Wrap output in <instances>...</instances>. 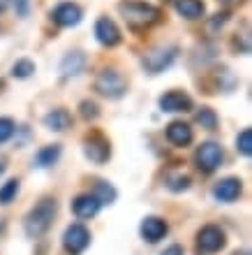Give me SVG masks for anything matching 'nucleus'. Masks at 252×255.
I'll use <instances>...</instances> for the list:
<instances>
[{"instance_id": "nucleus-4", "label": "nucleus", "mask_w": 252, "mask_h": 255, "mask_svg": "<svg viewBox=\"0 0 252 255\" xmlns=\"http://www.w3.org/2000/svg\"><path fill=\"white\" fill-rule=\"evenodd\" d=\"M222 146L215 144V141H204L199 148H197V153H194V162H197V167L206 174H211L215 169L222 165Z\"/></svg>"}, {"instance_id": "nucleus-25", "label": "nucleus", "mask_w": 252, "mask_h": 255, "mask_svg": "<svg viewBox=\"0 0 252 255\" xmlns=\"http://www.w3.org/2000/svg\"><path fill=\"white\" fill-rule=\"evenodd\" d=\"M14 130H16V126H14L12 119H0V144H5V141H9L14 137Z\"/></svg>"}, {"instance_id": "nucleus-10", "label": "nucleus", "mask_w": 252, "mask_h": 255, "mask_svg": "<svg viewBox=\"0 0 252 255\" xmlns=\"http://www.w3.org/2000/svg\"><path fill=\"white\" fill-rule=\"evenodd\" d=\"M81 16H84V12H81V7L74 5V2H60V5L51 12V19L63 28L77 26V23L81 21Z\"/></svg>"}, {"instance_id": "nucleus-12", "label": "nucleus", "mask_w": 252, "mask_h": 255, "mask_svg": "<svg viewBox=\"0 0 252 255\" xmlns=\"http://www.w3.org/2000/svg\"><path fill=\"white\" fill-rule=\"evenodd\" d=\"M141 237L146 239L148 244H158L160 239H165L167 235V223L162 221V218H158V216H148V218H144L141 221Z\"/></svg>"}, {"instance_id": "nucleus-8", "label": "nucleus", "mask_w": 252, "mask_h": 255, "mask_svg": "<svg viewBox=\"0 0 252 255\" xmlns=\"http://www.w3.org/2000/svg\"><path fill=\"white\" fill-rule=\"evenodd\" d=\"M197 246H199L204 253H215L225 246V232L218 228V225H206L199 230L197 235Z\"/></svg>"}, {"instance_id": "nucleus-18", "label": "nucleus", "mask_w": 252, "mask_h": 255, "mask_svg": "<svg viewBox=\"0 0 252 255\" xmlns=\"http://www.w3.org/2000/svg\"><path fill=\"white\" fill-rule=\"evenodd\" d=\"M176 12L190 21L201 19L204 16V2L201 0H178L176 2Z\"/></svg>"}, {"instance_id": "nucleus-23", "label": "nucleus", "mask_w": 252, "mask_h": 255, "mask_svg": "<svg viewBox=\"0 0 252 255\" xmlns=\"http://www.w3.org/2000/svg\"><path fill=\"white\" fill-rule=\"evenodd\" d=\"M197 123H199L201 128H206V130H215V126H218V116H215L213 109L201 107L199 112H197Z\"/></svg>"}, {"instance_id": "nucleus-14", "label": "nucleus", "mask_w": 252, "mask_h": 255, "mask_svg": "<svg viewBox=\"0 0 252 255\" xmlns=\"http://www.w3.org/2000/svg\"><path fill=\"white\" fill-rule=\"evenodd\" d=\"M241 190H243V186H241L239 179H222V181L215 183V188H213V197L218 202H234L236 197L241 195Z\"/></svg>"}, {"instance_id": "nucleus-7", "label": "nucleus", "mask_w": 252, "mask_h": 255, "mask_svg": "<svg viewBox=\"0 0 252 255\" xmlns=\"http://www.w3.org/2000/svg\"><path fill=\"white\" fill-rule=\"evenodd\" d=\"M84 151H86V158L88 160L97 162V165H102V162L109 160V155H111V146H109V141L102 137V134H90V137H86V141H84Z\"/></svg>"}, {"instance_id": "nucleus-17", "label": "nucleus", "mask_w": 252, "mask_h": 255, "mask_svg": "<svg viewBox=\"0 0 252 255\" xmlns=\"http://www.w3.org/2000/svg\"><path fill=\"white\" fill-rule=\"evenodd\" d=\"M44 126L49 128V130H53V132H63V130H67V128L72 126V114L67 112V109H51L47 116H44Z\"/></svg>"}, {"instance_id": "nucleus-29", "label": "nucleus", "mask_w": 252, "mask_h": 255, "mask_svg": "<svg viewBox=\"0 0 252 255\" xmlns=\"http://www.w3.org/2000/svg\"><path fill=\"white\" fill-rule=\"evenodd\" d=\"M7 5H9V0H0V14L7 9Z\"/></svg>"}, {"instance_id": "nucleus-19", "label": "nucleus", "mask_w": 252, "mask_h": 255, "mask_svg": "<svg viewBox=\"0 0 252 255\" xmlns=\"http://www.w3.org/2000/svg\"><path fill=\"white\" fill-rule=\"evenodd\" d=\"M60 158V146L58 144H51V146H44V148H40V153H37V165L40 167H51L53 162Z\"/></svg>"}, {"instance_id": "nucleus-21", "label": "nucleus", "mask_w": 252, "mask_h": 255, "mask_svg": "<svg viewBox=\"0 0 252 255\" xmlns=\"http://www.w3.org/2000/svg\"><path fill=\"white\" fill-rule=\"evenodd\" d=\"M33 72H35V63L28 61V58H21V61H16L12 65V77H16V79H28Z\"/></svg>"}, {"instance_id": "nucleus-5", "label": "nucleus", "mask_w": 252, "mask_h": 255, "mask_svg": "<svg viewBox=\"0 0 252 255\" xmlns=\"http://www.w3.org/2000/svg\"><path fill=\"white\" fill-rule=\"evenodd\" d=\"M173 61H176V47H162V49L148 51V54L144 56L141 65H144V70H146L148 74H160V72H165Z\"/></svg>"}, {"instance_id": "nucleus-9", "label": "nucleus", "mask_w": 252, "mask_h": 255, "mask_svg": "<svg viewBox=\"0 0 252 255\" xmlns=\"http://www.w3.org/2000/svg\"><path fill=\"white\" fill-rule=\"evenodd\" d=\"M160 109L169 112V114H178V112H190L192 109V98L183 91H169L160 98Z\"/></svg>"}, {"instance_id": "nucleus-15", "label": "nucleus", "mask_w": 252, "mask_h": 255, "mask_svg": "<svg viewBox=\"0 0 252 255\" xmlns=\"http://www.w3.org/2000/svg\"><path fill=\"white\" fill-rule=\"evenodd\" d=\"M192 128L183 121H173L167 126V139L171 141L173 146H187L192 141Z\"/></svg>"}, {"instance_id": "nucleus-30", "label": "nucleus", "mask_w": 252, "mask_h": 255, "mask_svg": "<svg viewBox=\"0 0 252 255\" xmlns=\"http://www.w3.org/2000/svg\"><path fill=\"white\" fill-rule=\"evenodd\" d=\"M2 172H5V160L0 158V174H2Z\"/></svg>"}, {"instance_id": "nucleus-1", "label": "nucleus", "mask_w": 252, "mask_h": 255, "mask_svg": "<svg viewBox=\"0 0 252 255\" xmlns=\"http://www.w3.org/2000/svg\"><path fill=\"white\" fill-rule=\"evenodd\" d=\"M56 211H58V207H56V200H51V197H44V200H42L37 207L30 209V214L26 216V223H23L26 235L33 237V239L42 237L49 228H51L53 218H56Z\"/></svg>"}, {"instance_id": "nucleus-28", "label": "nucleus", "mask_w": 252, "mask_h": 255, "mask_svg": "<svg viewBox=\"0 0 252 255\" xmlns=\"http://www.w3.org/2000/svg\"><path fill=\"white\" fill-rule=\"evenodd\" d=\"M160 255H183V246H178V244H173V246H169V249H165Z\"/></svg>"}, {"instance_id": "nucleus-24", "label": "nucleus", "mask_w": 252, "mask_h": 255, "mask_svg": "<svg viewBox=\"0 0 252 255\" xmlns=\"http://www.w3.org/2000/svg\"><path fill=\"white\" fill-rule=\"evenodd\" d=\"M95 197L100 200V204H111V202L116 200V190H113L109 183L100 181L97 183V188H95Z\"/></svg>"}, {"instance_id": "nucleus-31", "label": "nucleus", "mask_w": 252, "mask_h": 255, "mask_svg": "<svg viewBox=\"0 0 252 255\" xmlns=\"http://www.w3.org/2000/svg\"><path fill=\"white\" fill-rule=\"evenodd\" d=\"M236 255H248V253H236Z\"/></svg>"}, {"instance_id": "nucleus-6", "label": "nucleus", "mask_w": 252, "mask_h": 255, "mask_svg": "<svg viewBox=\"0 0 252 255\" xmlns=\"http://www.w3.org/2000/svg\"><path fill=\"white\" fill-rule=\"evenodd\" d=\"M88 244H90V232L81 223L70 225L65 230V235H63V246H65V251L70 255H81L88 249Z\"/></svg>"}, {"instance_id": "nucleus-3", "label": "nucleus", "mask_w": 252, "mask_h": 255, "mask_svg": "<svg viewBox=\"0 0 252 255\" xmlns=\"http://www.w3.org/2000/svg\"><path fill=\"white\" fill-rule=\"evenodd\" d=\"M95 91L104 98H123L127 91V81L123 79V74L116 72V70H102L97 74V79H95Z\"/></svg>"}, {"instance_id": "nucleus-22", "label": "nucleus", "mask_w": 252, "mask_h": 255, "mask_svg": "<svg viewBox=\"0 0 252 255\" xmlns=\"http://www.w3.org/2000/svg\"><path fill=\"white\" fill-rule=\"evenodd\" d=\"M236 148H239V153L246 155V158L252 155V130L250 128H246V130L236 137Z\"/></svg>"}, {"instance_id": "nucleus-13", "label": "nucleus", "mask_w": 252, "mask_h": 255, "mask_svg": "<svg viewBox=\"0 0 252 255\" xmlns=\"http://www.w3.org/2000/svg\"><path fill=\"white\" fill-rule=\"evenodd\" d=\"M100 200L95 197V195H79L77 200L72 202V211L77 218H81V221H88V218H93V216H97V211H100Z\"/></svg>"}, {"instance_id": "nucleus-20", "label": "nucleus", "mask_w": 252, "mask_h": 255, "mask_svg": "<svg viewBox=\"0 0 252 255\" xmlns=\"http://www.w3.org/2000/svg\"><path fill=\"white\" fill-rule=\"evenodd\" d=\"M19 193V179H9L0 186V204H9Z\"/></svg>"}, {"instance_id": "nucleus-26", "label": "nucleus", "mask_w": 252, "mask_h": 255, "mask_svg": "<svg viewBox=\"0 0 252 255\" xmlns=\"http://www.w3.org/2000/svg\"><path fill=\"white\" fill-rule=\"evenodd\" d=\"M167 186H169V190H173V193H178V190H187L190 188V176H171Z\"/></svg>"}, {"instance_id": "nucleus-11", "label": "nucleus", "mask_w": 252, "mask_h": 255, "mask_svg": "<svg viewBox=\"0 0 252 255\" xmlns=\"http://www.w3.org/2000/svg\"><path fill=\"white\" fill-rule=\"evenodd\" d=\"M95 37H97V42L104 44V47H116L120 42V30L111 19L102 16V19L95 23Z\"/></svg>"}, {"instance_id": "nucleus-16", "label": "nucleus", "mask_w": 252, "mask_h": 255, "mask_svg": "<svg viewBox=\"0 0 252 255\" xmlns=\"http://www.w3.org/2000/svg\"><path fill=\"white\" fill-rule=\"evenodd\" d=\"M84 67H86V56L81 51H70L60 61V74L63 77H77V74L84 72Z\"/></svg>"}, {"instance_id": "nucleus-27", "label": "nucleus", "mask_w": 252, "mask_h": 255, "mask_svg": "<svg viewBox=\"0 0 252 255\" xmlns=\"http://www.w3.org/2000/svg\"><path fill=\"white\" fill-rule=\"evenodd\" d=\"M97 114H100V112H97V105H95V102H81V116H84V119H97Z\"/></svg>"}, {"instance_id": "nucleus-2", "label": "nucleus", "mask_w": 252, "mask_h": 255, "mask_svg": "<svg viewBox=\"0 0 252 255\" xmlns=\"http://www.w3.org/2000/svg\"><path fill=\"white\" fill-rule=\"evenodd\" d=\"M118 12L123 14V19L134 28L141 26H151L160 19V9L158 7L148 5V2H139V0H127V2H120Z\"/></svg>"}]
</instances>
